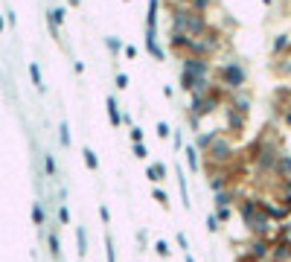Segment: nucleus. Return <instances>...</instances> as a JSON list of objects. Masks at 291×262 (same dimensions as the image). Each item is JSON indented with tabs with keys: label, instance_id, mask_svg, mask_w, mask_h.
<instances>
[{
	"label": "nucleus",
	"instance_id": "nucleus-1",
	"mask_svg": "<svg viewBox=\"0 0 291 262\" xmlns=\"http://www.w3.org/2000/svg\"><path fill=\"white\" fill-rule=\"evenodd\" d=\"M172 29L187 32L189 38H198V35H204L210 26H207V15L204 12L189 9L187 3H175V6H172Z\"/></svg>",
	"mask_w": 291,
	"mask_h": 262
},
{
	"label": "nucleus",
	"instance_id": "nucleus-2",
	"mask_svg": "<svg viewBox=\"0 0 291 262\" xmlns=\"http://www.w3.org/2000/svg\"><path fill=\"white\" fill-rule=\"evenodd\" d=\"M245 85H248V70L242 67L239 61H224L219 67V87H222V93L245 90Z\"/></svg>",
	"mask_w": 291,
	"mask_h": 262
},
{
	"label": "nucleus",
	"instance_id": "nucleus-3",
	"mask_svg": "<svg viewBox=\"0 0 291 262\" xmlns=\"http://www.w3.org/2000/svg\"><path fill=\"white\" fill-rule=\"evenodd\" d=\"M251 157H254V163H257V169L262 175H274V166H277V157H280V146L271 143L268 137H262L259 143L251 146Z\"/></svg>",
	"mask_w": 291,
	"mask_h": 262
},
{
	"label": "nucleus",
	"instance_id": "nucleus-4",
	"mask_svg": "<svg viewBox=\"0 0 291 262\" xmlns=\"http://www.w3.org/2000/svg\"><path fill=\"white\" fill-rule=\"evenodd\" d=\"M222 47V35L216 32V29H207L204 35H198V38H192L189 41V47L184 55H198V58H210L213 52Z\"/></svg>",
	"mask_w": 291,
	"mask_h": 262
},
{
	"label": "nucleus",
	"instance_id": "nucleus-5",
	"mask_svg": "<svg viewBox=\"0 0 291 262\" xmlns=\"http://www.w3.org/2000/svg\"><path fill=\"white\" fill-rule=\"evenodd\" d=\"M222 102H224V93H222V87H216L213 93H207L201 99H192V102H189V114H195L198 120H204L210 114H216V111L222 108Z\"/></svg>",
	"mask_w": 291,
	"mask_h": 262
},
{
	"label": "nucleus",
	"instance_id": "nucleus-6",
	"mask_svg": "<svg viewBox=\"0 0 291 262\" xmlns=\"http://www.w3.org/2000/svg\"><path fill=\"white\" fill-rule=\"evenodd\" d=\"M233 155H236V152H233V143H230L227 137H222V134L213 140L210 149H207V160L216 163V166H227V163L233 160Z\"/></svg>",
	"mask_w": 291,
	"mask_h": 262
},
{
	"label": "nucleus",
	"instance_id": "nucleus-7",
	"mask_svg": "<svg viewBox=\"0 0 291 262\" xmlns=\"http://www.w3.org/2000/svg\"><path fill=\"white\" fill-rule=\"evenodd\" d=\"M181 70H187L189 76H195V79H204L210 76V58H198V55H184L181 58Z\"/></svg>",
	"mask_w": 291,
	"mask_h": 262
},
{
	"label": "nucleus",
	"instance_id": "nucleus-8",
	"mask_svg": "<svg viewBox=\"0 0 291 262\" xmlns=\"http://www.w3.org/2000/svg\"><path fill=\"white\" fill-rule=\"evenodd\" d=\"M271 239H265V236H254V242L248 245V251H245V254H248V260L251 262H262V260H268V257H271Z\"/></svg>",
	"mask_w": 291,
	"mask_h": 262
},
{
	"label": "nucleus",
	"instance_id": "nucleus-9",
	"mask_svg": "<svg viewBox=\"0 0 291 262\" xmlns=\"http://www.w3.org/2000/svg\"><path fill=\"white\" fill-rule=\"evenodd\" d=\"M224 96H227V108H233L236 114H242V117H248V114H251V105H254L251 93L236 90V93H224Z\"/></svg>",
	"mask_w": 291,
	"mask_h": 262
},
{
	"label": "nucleus",
	"instance_id": "nucleus-10",
	"mask_svg": "<svg viewBox=\"0 0 291 262\" xmlns=\"http://www.w3.org/2000/svg\"><path fill=\"white\" fill-rule=\"evenodd\" d=\"M259 210H262L271 222H286V219L291 216V213L283 207L280 201H271V198H259Z\"/></svg>",
	"mask_w": 291,
	"mask_h": 262
},
{
	"label": "nucleus",
	"instance_id": "nucleus-11",
	"mask_svg": "<svg viewBox=\"0 0 291 262\" xmlns=\"http://www.w3.org/2000/svg\"><path fill=\"white\" fill-rule=\"evenodd\" d=\"M224 122H227V131H230V134H242L245 125H248V117L236 114L233 108H224Z\"/></svg>",
	"mask_w": 291,
	"mask_h": 262
},
{
	"label": "nucleus",
	"instance_id": "nucleus-12",
	"mask_svg": "<svg viewBox=\"0 0 291 262\" xmlns=\"http://www.w3.org/2000/svg\"><path fill=\"white\" fill-rule=\"evenodd\" d=\"M146 52L152 55L154 61H166V52L157 44V29H146Z\"/></svg>",
	"mask_w": 291,
	"mask_h": 262
},
{
	"label": "nucleus",
	"instance_id": "nucleus-13",
	"mask_svg": "<svg viewBox=\"0 0 291 262\" xmlns=\"http://www.w3.org/2000/svg\"><path fill=\"white\" fill-rule=\"evenodd\" d=\"M236 207H239L242 222H248L254 213H259V198H239V201H236Z\"/></svg>",
	"mask_w": 291,
	"mask_h": 262
},
{
	"label": "nucleus",
	"instance_id": "nucleus-14",
	"mask_svg": "<svg viewBox=\"0 0 291 262\" xmlns=\"http://www.w3.org/2000/svg\"><path fill=\"white\" fill-rule=\"evenodd\" d=\"M189 41H192V38H189L187 32H178V29H172V32H169V47L175 52H187Z\"/></svg>",
	"mask_w": 291,
	"mask_h": 262
},
{
	"label": "nucleus",
	"instance_id": "nucleus-15",
	"mask_svg": "<svg viewBox=\"0 0 291 262\" xmlns=\"http://www.w3.org/2000/svg\"><path fill=\"white\" fill-rule=\"evenodd\" d=\"M274 175L277 178H291V155L289 152H280V157H277V166H274Z\"/></svg>",
	"mask_w": 291,
	"mask_h": 262
},
{
	"label": "nucleus",
	"instance_id": "nucleus-16",
	"mask_svg": "<svg viewBox=\"0 0 291 262\" xmlns=\"http://www.w3.org/2000/svg\"><path fill=\"white\" fill-rule=\"evenodd\" d=\"M216 90V85L210 82V76H204V79H198L195 85H192V90H189V96L192 99H201V96H207V93H213Z\"/></svg>",
	"mask_w": 291,
	"mask_h": 262
},
{
	"label": "nucleus",
	"instance_id": "nucleus-17",
	"mask_svg": "<svg viewBox=\"0 0 291 262\" xmlns=\"http://www.w3.org/2000/svg\"><path fill=\"white\" fill-rule=\"evenodd\" d=\"M219 134H222V128H213V131H204V134L198 131V137H195V143H192V146H195L198 152H207V149H210V143L219 137Z\"/></svg>",
	"mask_w": 291,
	"mask_h": 262
},
{
	"label": "nucleus",
	"instance_id": "nucleus-18",
	"mask_svg": "<svg viewBox=\"0 0 291 262\" xmlns=\"http://www.w3.org/2000/svg\"><path fill=\"white\" fill-rule=\"evenodd\" d=\"M105 108H108V117H111V125H114V128H120V125H122V114H120V105H117V99H114V96H108V102H105Z\"/></svg>",
	"mask_w": 291,
	"mask_h": 262
},
{
	"label": "nucleus",
	"instance_id": "nucleus-19",
	"mask_svg": "<svg viewBox=\"0 0 291 262\" xmlns=\"http://www.w3.org/2000/svg\"><path fill=\"white\" fill-rule=\"evenodd\" d=\"M146 178H149L152 184H160V181H166V166H163V163H152V166L146 169Z\"/></svg>",
	"mask_w": 291,
	"mask_h": 262
},
{
	"label": "nucleus",
	"instance_id": "nucleus-20",
	"mask_svg": "<svg viewBox=\"0 0 291 262\" xmlns=\"http://www.w3.org/2000/svg\"><path fill=\"white\" fill-rule=\"evenodd\" d=\"M157 12H160V0H149V12H146V29H157Z\"/></svg>",
	"mask_w": 291,
	"mask_h": 262
},
{
	"label": "nucleus",
	"instance_id": "nucleus-21",
	"mask_svg": "<svg viewBox=\"0 0 291 262\" xmlns=\"http://www.w3.org/2000/svg\"><path fill=\"white\" fill-rule=\"evenodd\" d=\"M184 155H187L189 172H201V160H198V149H195V146H184Z\"/></svg>",
	"mask_w": 291,
	"mask_h": 262
},
{
	"label": "nucleus",
	"instance_id": "nucleus-22",
	"mask_svg": "<svg viewBox=\"0 0 291 262\" xmlns=\"http://www.w3.org/2000/svg\"><path fill=\"white\" fill-rule=\"evenodd\" d=\"M289 47H291V35H286V32L277 35L274 44H271V55H283V52L289 50Z\"/></svg>",
	"mask_w": 291,
	"mask_h": 262
},
{
	"label": "nucleus",
	"instance_id": "nucleus-23",
	"mask_svg": "<svg viewBox=\"0 0 291 262\" xmlns=\"http://www.w3.org/2000/svg\"><path fill=\"white\" fill-rule=\"evenodd\" d=\"M233 198H236V192H233V190L216 192V207H230V204H233Z\"/></svg>",
	"mask_w": 291,
	"mask_h": 262
},
{
	"label": "nucleus",
	"instance_id": "nucleus-24",
	"mask_svg": "<svg viewBox=\"0 0 291 262\" xmlns=\"http://www.w3.org/2000/svg\"><path fill=\"white\" fill-rule=\"evenodd\" d=\"M195 82H198V79H195V76H189L187 70H181V90H192V85H195Z\"/></svg>",
	"mask_w": 291,
	"mask_h": 262
},
{
	"label": "nucleus",
	"instance_id": "nucleus-25",
	"mask_svg": "<svg viewBox=\"0 0 291 262\" xmlns=\"http://www.w3.org/2000/svg\"><path fill=\"white\" fill-rule=\"evenodd\" d=\"M105 44H108V50L114 52V55H117V52H122V47H125L120 38H114V35H111V38H105Z\"/></svg>",
	"mask_w": 291,
	"mask_h": 262
},
{
	"label": "nucleus",
	"instance_id": "nucleus-26",
	"mask_svg": "<svg viewBox=\"0 0 291 262\" xmlns=\"http://www.w3.org/2000/svg\"><path fill=\"white\" fill-rule=\"evenodd\" d=\"M76 242H79V257H85V251H87V236H85V230H82V227L76 230Z\"/></svg>",
	"mask_w": 291,
	"mask_h": 262
},
{
	"label": "nucleus",
	"instance_id": "nucleus-27",
	"mask_svg": "<svg viewBox=\"0 0 291 262\" xmlns=\"http://www.w3.org/2000/svg\"><path fill=\"white\" fill-rule=\"evenodd\" d=\"M82 155H85V163H87V169H93V172H96V169H99V160H96V155H93L90 149H85Z\"/></svg>",
	"mask_w": 291,
	"mask_h": 262
},
{
	"label": "nucleus",
	"instance_id": "nucleus-28",
	"mask_svg": "<svg viewBox=\"0 0 291 262\" xmlns=\"http://www.w3.org/2000/svg\"><path fill=\"white\" fill-rule=\"evenodd\" d=\"M216 219H219V225H227V219H230V207H216V213H213Z\"/></svg>",
	"mask_w": 291,
	"mask_h": 262
},
{
	"label": "nucleus",
	"instance_id": "nucleus-29",
	"mask_svg": "<svg viewBox=\"0 0 291 262\" xmlns=\"http://www.w3.org/2000/svg\"><path fill=\"white\" fill-rule=\"evenodd\" d=\"M152 198L157 201V204H160V207H169V195H166L163 190H154V192H152Z\"/></svg>",
	"mask_w": 291,
	"mask_h": 262
},
{
	"label": "nucleus",
	"instance_id": "nucleus-30",
	"mask_svg": "<svg viewBox=\"0 0 291 262\" xmlns=\"http://www.w3.org/2000/svg\"><path fill=\"white\" fill-rule=\"evenodd\" d=\"M210 3H213V0H189V9H195V12H207Z\"/></svg>",
	"mask_w": 291,
	"mask_h": 262
},
{
	"label": "nucleus",
	"instance_id": "nucleus-31",
	"mask_svg": "<svg viewBox=\"0 0 291 262\" xmlns=\"http://www.w3.org/2000/svg\"><path fill=\"white\" fill-rule=\"evenodd\" d=\"M105 257H108V262H117V257H114V242H111V236H105Z\"/></svg>",
	"mask_w": 291,
	"mask_h": 262
},
{
	"label": "nucleus",
	"instance_id": "nucleus-32",
	"mask_svg": "<svg viewBox=\"0 0 291 262\" xmlns=\"http://www.w3.org/2000/svg\"><path fill=\"white\" fill-rule=\"evenodd\" d=\"M131 155L140 157V160H146V146H143V143H131Z\"/></svg>",
	"mask_w": 291,
	"mask_h": 262
},
{
	"label": "nucleus",
	"instance_id": "nucleus-33",
	"mask_svg": "<svg viewBox=\"0 0 291 262\" xmlns=\"http://www.w3.org/2000/svg\"><path fill=\"white\" fill-rule=\"evenodd\" d=\"M50 20H52V26H55V23H64V9H52Z\"/></svg>",
	"mask_w": 291,
	"mask_h": 262
},
{
	"label": "nucleus",
	"instance_id": "nucleus-34",
	"mask_svg": "<svg viewBox=\"0 0 291 262\" xmlns=\"http://www.w3.org/2000/svg\"><path fill=\"white\" fill-rule=\"evenodd\" d=\"M154 251H157L160 257H169V254H172V251H169V245L163 242V239H160V242H154Z\"/></svg>",
	"mask_w": 291,
	"mask_h": 262
},
{
	"label": "nucleus",
	"instance_id": "nucleus-35",
	"mask_svg": "<svg viewBox=\"0 0 291 262\" xmlns=\"http://www.w3.org/2000/svg\"><path fill=\"white\" fill-rule=\"evenodd\" d=\"M274 70L280 73V76H291V61H286V64L280 61V64H274Z\"/></svg>",
	"mask_w": 291,
	"mask_h": 262
},
{
	"label": "nucleus",
	"instance_id": "nucleus-36",
	"mask_svg": "<svg viewBox=\"0 0 291 262\" xmlns=\"http://www.w3.org/2000/svg\"><path fill=\"white\" fill-rule=\"evenodd\" d=\"M131 143H143V128L140 125H131Z\"/></svg>",
	"mask_w": 291,
	"mask_h": 262
},
{
	"label": "nucleus",
	"instance_id": "nucleus-37",
	"mask_svg": "<svg viewBox=\"0 0 291 262\" xmlns=\"http://www.w3.org/2000/svg\"><path fill=\"white\" fill-rule=\"evenodd\" d=\"M219 219H216V216H210V219H207V230H210V233H216V230H219Z\"/></svg>",
	"mask_w": 291,
	"mask_h": 262
},
{
	"label": "nucleus",
	"instance_id": "nucleus-38",
	"mask_svg": "<svg viewBox=\"0 0 291 262\" xmlns=\"http://www.w3.org/2000/svg\"><path fill=\"white\" fill-rule=\"evenodd\" d=\"M58 131H61V134H58V137H61V146H67V143H70V131H67V125L61 122V128H58Z\"/></svg>",
	"mask_w": 291,
	"mask_h": 262
},
{
	"label": "nucleus",
	"instance_id": "nucleus-39",
	"mask_svg": "<svg viewBox=\"0 0 291 262\" xmlns=\"http://www.w3.org/2000/svg\"><path fill=\"white\" fill-rule=\"evenodd\" d=\"M172 131H169V125L166 122H157V137H169Z\"/></svg>",
	"mask_w": 291,
	"mask_h": 262
},
{
	"label": "nucleus",
	"instance_id": "nucleus-40",
	"mask_svg": "<svg viewBox=\"0 0 291 262\" xmlns=\"http://www.w3.org/2000/svg\"><path fill=\"white\" fill-rule=\"evenodd\" d=\"M117 87H120V90L128 87V76H125V73H117Z\"/></svg>",
	"mask_w": 291,
	"mask_h": 262
},
{
	"label": "nucleus",
	"instance_id": "nucleus-41",
	"mask_svg": "<svg viewBox=\"0 0 291 262\" xmlns=\"http://www.w3.org/2000/svg\"><path fill=\"white\" fill-rule=\"evenodd\" d=\"M175 152H181V149H184V137H181V131H175Z\"/></svg>",
	"mask_w": 291,
	"mask_h": 262
},
{
	"label": "nucleus",
	"instance_id": "nucleus-42",
	"mask_svg": "<svg viewBox=\"0 0 291 262\" xmlns=\"http://www.w3.org/2000/svg\"><path fill=\"white\" fill-rule=\"evenodd\" d=\"M122 52H125L128 58H134V55H137V47H134V44H125V47H122Z\"/></svg>",
	"mask_w": 291,
	"mask_h": 262
},
{
	"label": "nucleus",
	"instance_id": "nucleus-43",
	"mask_svg": "<svg viewBox=\"0 0 291 262\" xmlns=\"http://www.w3.org/2000/svg\"><path fill=\"white\" fill-rule=\"evenodd\" d=\"M32 219H35V225H44V213H41V207L32 210Z\"/></svg>",
	"mask_w": 291,
	"mask_h": 262
},
{
	"label": "nucleus",
	"instance_id": "nucleus-44",
	"mask_svg": "<svg viewBox=\"0 0 291 262\" xmlns=\"http://www.w3.org/2000/svg\"><path fill=\"white\" fill-rule=\"evenodd\" d=\"M58 222H61V225H67V222H70V213H67V207H61V210H58Z\"/></svg>",
	"mask_w": 291,
	"mask_h": 262
},
{
	"label": "nucleus",
	"instance_id": "nucleus-45",
	"mask_svg": "<svg viewBox=\"0 0 291 262\" xmlns=\"http://www.w3.org/2000/svg\"><path fill=\"white\" fill-rule=\"evenodd\" d=\"M50 251L52 257H58V236H50Z\"/></svg>",
	"mask_w": 291,
	"mask_h": 262
},
{
	"label": "nucleus",
	"instance_id": "nucleus-46",
	"mask_svg": "<svg viewBox=\"0 0 291 262\" xmlns=\"http://www.w3.org/2000/svg\"><path fill=\"white\" fill-rule=\"evenodd\" d=\"M178 245H181V251H189V242H187V236H184V233H178Z\"/></svg>",
	"mask_w": 291,
	"mask_h": 262
},
{
	"label": "nucleus",
	"instance_id": "nucleus-47",
	"mask_svg": "<svg viewBox=\"0 0 291 262\" xmlns=\"http://www.w3.org/2000/svg\"><path fill=\"white\" fill-rule=\"evenodd\" d=\"M99 216H102V222H105V225L111 222V213H108V207H105V204H102V207H99Z\"/></svg>",
	"mask_w": 291,
	"mask_h": 262
},
{
	"label": "nucleus",
	"instance_id": "nucleus-48",
	"mask_svg": "<svg viewBox=\"0 0 291 262\" xmlns=\"http://www.w3.org/2000/svg\"><path fill=\"white\" fill-rule=\"evenodd\" d=\"M32 82L41 87V73H38V67H35V64H32Z\"/></svg>",
	"mask_w": 291,
	"mask_h": 262
},
{
	"label": "nucleus",
	"instance_id": "nucleus-49",
	"mask_svg": "<svg viewBox=\"0 0 291 262\" xmlns=\"http://www.w3.org/2000/svg\"><path fill=\"white\" fill-rule=\"evenodd\" d=\"M283 120H286V125H291V105L289 108H283Z\"/></svg>",
	"mask_w": 291,
	"mask_h": 262
},
{
	"label": "nucleus",
	"instance_id": "nucleus-50",
	"mask_svg": "<svg viewBox=\"0 0 291 262\" xmlns=\"http://www.w3.org/2000/svg\"><path fill=\"white\" fill-rule=\"evenodd\" d=\"M189 125H192V128H198V125H201V120H198L195 114H189Z\"/></svg>",
	"mask_w": 291,
	"mask_h": 262
},
{
	"label": "nucleus",
	"instance_id": "nucleus-51",
	"mask_svg": "<svg viewBox=\"0 0 291 262\" xmlns=\"http://www.w3.org/2000/svg\"><path fill=\"white\" fill-rule=\"evenodd\" d=\"M286 96H289V99H291V87H289V90H286Z\"/></svg>",
	"mask_w": 291,
	"mask_h": 262
},
{
	"label": "nucleus",
	"instance_id": "nucleus-52",
	"mask_svg": "<svg viewBox=\"0 0 291 262\" xmlns=\"http://www.w3.org/2000/svg\"><path fill=\"white\" fill-rule=\"evenodd\" d=\"M187 262H195V260H192V257H189V254H187Z\"/></svg>",
	"mask_w": 291,
	"mask_h": 262
},
{
	"label": "nucleus",
	"instance_id": "nucleus-53",
	"mask_svg": "<svg viewBox=\"0 0 291 262\" xmlns=\"http://www.w3.org/2000/svg\"><path fill=\"white\" fill-rule=\"evenodd\" d=\"M262 262H271V260H262Z\"/></svg>",
	"mask_w": 291,
	"mask_h": 262
},
{
	"label": "nucleus",
	"instance_id": "nucleus-54",
	"mask_svg": "<svg viewBox=\"0 0 291 262\" xmlns=\"http://www.w3.org/2000/svg\"><path fill=\"white\" fill-rule=\"evenodd\" d=\"M239 262H245V260H239ZM248 262H251V260H248Z\"/></svg>",
	"mask_w": 291,
	"mask_h": 262
},
{
	"label": "nucleus",
	"instance_id": "nucleus-55",
	"mask_svg": "<svg viewBox=\"0 0 291 262\" xmlns=\"http://www.w3.org/2000/svg\"><path fill=\"white\" fill-rule=\"evenodd\" d=\"M122 3H128V0H122Z\"/></svg>",
	"mask_w": 291,
	"mask_h": 262
}]
</instances>
